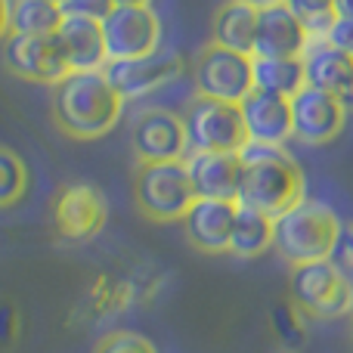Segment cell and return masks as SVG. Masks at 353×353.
<instances>
[{
    "mask_svg": "<svg viewBox=\"0 0 353 353\" xmlns=\"http://www.w3.org/2000/svg\"><path fill=\"white\" fill-rule=\"evenodd\" d=\"M65 59L72 72H103L109 65V53H105V37H103V22L81 16H62V25L56 31Z\"/></svg>",
    "mask_w": 353,
    "mask_h": 353,
    "instance_id": "cell-19",
    "label": "cell"
},
{
    "mask_svg": "<svg viewBox=\"0 0 353 353\" xmlns=\"http://www.w3.org/2000/svg\"><path fill=\"white\" fill-rule=\"evenodd\" d=\"M109 62L143 59L161 50V19L152 6H115L103 19Z\"/></svg>",
    "mask_w": 353,
    "mask_h": 353,
    "instance_id": "cell-10",
    "label": "cell"
},
{
    "mask_svg": "<svg viewBox=\"0 0 353 353\" xmlns=\"http://www.w3.org/2000/svg\"><path fill=\"white\" fill-rule=\"evenodd\" d=\"M270 323H273V332L285 341L288 350L301 347L307 341V316L292 304V298L276 301L273 313H270Z\"/></svg>",
    "mask_w": 353,
    "mask_h": 353,
    "instance_id": "cell-26",
    "label": "cell"
},
{
    "mask_svg": "<svg viewBox=\"0 0 353 353\" xmlns=\"http://www.w3.org/2000/svg\"><path fill=\"white\" fill-rule=\"evenodd\" d=\"M186 171L199 199L239 201L245 171L239 152H192L186 159Z\"/></svg>",
    "mask_w": 353,
    "mask_h": 353,
    "instance_id": "cell-17",
    "label": "cell"
},
{
    "mask_svg": "<svg viewBox=\"0 0 353 353\" xmlns=\"http://www.w3.org/2000/svg\"><path fill=\"white\" fill-rule=\"evenodd\" d=\"M50 220L59 239L65 242H87L99 236L109 220V201L93 183H65L53 195Z\"/></svg>",
    "mask_w": 353,
    "mask_h": 353,
    "instance_id": "cell-9",
    "label": "cell"
},
{
    "mask_svg": "<svg viewBox=\"0 0 353 353\" xmlns=\"http://www.w3.org/2000/svg\"><path fill=\"white\" fill-rule=\"evenodd\" d=\"M130 149L137 165L155 161H186L189 159V134L186 121L176 112L149 105L140 109L130 121Z\"/></svg>",
    "mask_w": 353,
    "mask_h": 353,
    "instance_id": "cell-8",
    "label": "cell"
},
{
    "mask_svg": "<svg viewBox=\"0 0 353 353\" xmlns=\"http://www.w3.org/2000/svg\"><path fill=\"white\" fill-rule=\"evenodd\" d=\"M329 261L335 263V267L353 282V223H344L341 226V236H338L335 251H332Z\"/></svg>",
    "mask_w": 353,
    "mask_h": 353,
    "instance_id": "cell-31",
    "label": "cell"
},
{
    "mask_svg": "<svg viewBox=\"0 0 353 353\" xmlns=\"http://www.w3.org/2000/svg\"><path fill=\"white\" fill-rule=\"evenodd\" d=\"M239 201L195 199L189 214L183 217V232L189 245L201 254H230V239L236 230Z\"/></svg>",
    "mask_w": 353,
    "mask_h": 353,
    "instance_id": "cell-14",
    "label": "cell"
},
{
    "mask_svg": "<svg viewBox=\"0 0 353 353\" xmlns=\"http://www.w3.org/2000/svg\"><path fill=\"white\" fill-rule=\"evenodd\" d=\"M341 226L344 223L329 205L304 199L298 208L273 220V248L288 267L329 261Z\"/></svg>",
    "mask_w": 353,
    "mask_h": 353,
    "instance_id": "cell-3",
    "label": "cell"
},
{
    "mask_svg": "<svg viewBox=\"0 0 353 353\" xmlns=\"http://www.w3.org/2000/svg\"><path fill=\"white\" fill-rule=\"evenodd\" d=\"M254 87L292 99L294 93L307 87L304 59H267V56H254Z\"/></svg>",
    "mask_w": 353,
    "mask_h": 353,
    "instance_id": "cell-23",
    "label": "cell"
},
{
    "mask_svg": "<svg viewBox=\"0 0 353 353\" xmlns=\"http://www.w3.org/2000/svg\"><path fill=\"white\" fill-rule=\"evenodd\" d=\"M282 3L304 22V28L310 31V37H325L338 19L335 0H282Z\"/></svg>",
    "mask_w": 353,
    "mask_h": 353,
    "instance_id": "cell-27",
    "label": "cell"
},
{
    "mask_svg": "<svg viewBox=\"0 0 353 353\" xmlns=\"http://www.w3.org/2000/svg\"><path fill=\"white\" fill-rule=\"evenodd\" d=\"M183 121H186L192 152H242L248 146L239 103L192 97Z\"/></svg>",
    "mask_w": 353,
    "mask_h": 353,
    "instance_id": "cell-7",
    "label": "cell"
},
{
    "mask_svg": "<svg viewBox=\"0 0 353 353\" xmlns=\"http://www.w3.org/2000/svg\"><path fill=\"white\" fill-rule=\"evenodd\" d=\"M124 97L105 72H72L50 87V115L68 140H99L121 121Z\"/></svg>",
    "mask_w": 353,
    "mask_h": 353,
    "instance_id": "cell-1",
    "label": "cell"
},
{
    "mask_svg": "<svg viewBox=\"0 0 353 353\" xmlns=\"http://www.w3.org/2000/svg\"><path fill=\"white\" fill-rule=\"evenodd\" d=\"M195 186L189 180L186 161H155L137 165L134 171V205L152 223H183L195 205Z\"/></svg>",
    "mask_w": 353,
    "mask_h": 353,
    "instance_id": "cell-4",
    "label": "cell"
},
{
    "mask_svg": "<svg viewBox=\"0 0 353 353\" xmlns=\"http://www.w3.org/2000/svg\"><path fill=\"white\" fill-rule=\"evenodd\" d=\"M93 353H159V350L137 332H109V335L99 338Z\"/></svg>",
    "mask_w": 353,
    "mask_h": 353,
    "instance_id": "cell-28",
    "label": "cell"
},
{
    "mask_svg": "<svg viewBox=\"0 0 353 353\" xmlns=\"http://www.w3.org/2000/svg\"><path fill=\"white\" fill-rule=\"evenodd\" d=\"M3 62L16 78L31 84H59L65 74H72V65L65 59L59 37L56 34H10L3 43Z\"/></svg>",
    "mask_w": 353,
    "mask_h": 353,
    "instance_id": "cell-11",
    "label": "cell"
},
{
    "mask_svg": "<svg viewBox=\"0 0 353 353\" xmlns=\"http://www.w3.org/2000/svg\"><path fill=\"white\" fill-rule=\"evenodd\" d=\"M239 155L245 165L239 205L276 220L307 199V176L298 161L285 152V146L248 143Z\"/></svg>",
    "mask_w": 353,
    "mask_h": 353,
    "instance_id": "cell-2",
    "label": "cell"
},
{
    "mask_svg": "<svg viewBox=\"0 0 353 353\" xmlns=\"http://www.w3.org/2000/svg\"><path fill=\"white\" fill-rule=\"evenodd\" d=\"M347 335L353 338V307H350V313H347Z\"/></svg>",
    "mask_w": 353,
    "mask_h": 353,
    "instance_id": "cell-37",
    "label": "cell"
},
{
    "mask_svg": "<svg viewBox=\"0 0 353 353\" xmlns=\"http://www.w3.org/2000/svg\"><path fill=\"white\" fill-rule=\"evenodd\" d=\"M325 41L335 43L338 50H344V53L353 56V19H335V25L329 28Z\"/></svg>",
    "mask_w": 353,
    "mask_h": 353,
    "instance_id": "cell-32",
    "label": "cell"
},
{
    "mask_svg": "<svg viewBox=\"0 0 353 353\" xmlns=\"http://www.w3.org/2000/svg\"><path fill=\"white\" fill-rule=\"evenodd\" d=\"M137 301V288L130 279H121V276H99L84 294V316L90 323H99V319L109 316H121L130 304Z\"/></svg>",
    "mask_w": 353,
    "mask_h": 353,
    "instance_id": "cell-21",
    "label": "cell"
},
{
    "mask_svg": "<svg viewBox=\"0 0 353 353\" xmlns=\"http://www.w3.org/2000/svg\"><path fill=\"white\" fill-rule=\"evenodd\" d=\"M50 3H56V6H62V3H65V0H50Z\"/></svg>",
    "mask_w": 353,
    "mask_h": 353,
    "instance_id": "cell-38",
    "label": "cell"
},
{
    "mask_svg": "<svg viewBox=\"0 0 353 353\" xmlns=\"http://www.w3.org/2000/svg\"><path fill=\"white\" fill-rule=\"evenodd\" d=\"M304 72H307V87L325 90L332 97L350 103L353 99V56L338 50L325 37H313L304 50Z\"/></svg>",
    "mask_w": 353,
    "mask_h": 353,
    "instance_id": "cell-18",
    "label": "cell"
},
{
    "mask_svg": "<svg viewBox=\"0 0 353 353\" xmlns=\"http://www.w3.org/2000/svg\"><path fill=\"white\" fill-rule=\"evenodd\" d=\"M183 56L174 50H155V53L143 56V59H128V62H109L103 68L105 78L112 81L118 93L128 99H140L146 93H155L159 87L171 84L183 72Z\"/></svg>",
    "mask_w": 353,
    "mask_h": 353,
    "instance_id": "cell-13",
    "label": "cell"
},
{
    "mask_svg": "<svg viewBox=\"0 0 353 353\" xmlns=\"http://www.w3.org/2000/svg\"><path fill=\"white\" fill-rule=\"evenodd\" d=\"M62 25V6L50 0H12L10 3V34H56Z\"/></svg>",
    "mask_w": 353,
    "mask_h": 353,
    "instance_id": "cell-24",
    "label": "cell"
},
{
    "mask_svg": "<svg viewBox=\"0 0 353 353\" xmlns=\"http://www.w3.org/2000/svg\"><path fill=\"white\" fill-rule=\"evenodd\" d=\"M285 353H292V350H285Z\"/></svg>",
    "mask_w": 353,
    "mask_h": 353,
    "instance_id": "cell-39",
    "label": "cell"
},
{
    "mask_svg": "<svg viewBox=\"0 0 353 353\" xmlns=\"http://www.w3.org/2000/svg\"><path fill=\"white\" fill-rule=\"evenodd\" d=\"M310 41H313L310 31L304 28V22L285 3L257 10L254 56H267V59H301Z\"/></svg>",
    "mask_w": 353,
    "mask_h": 353,
    "instance_id": "cell-15",
    "label": "cell"
},
{
    "mask_svg": "<svg viewBox=\"0 0 353 353\" xmlns=\"http://www.w3.org/2000/svg\"><path fill=\"white\" fill-rule=\"evenodd\" d=\"M112 10H115L112 0H65L62 3V16H81L93 19V22H103Z\"/></svg>",
    "mask_w": 353,
    "mask_h": 353,
    "instance_id": "cell-30",
    "label": "cell"
},
{
    "mask_svg": "<svg viewBox=\"0 0 353 353\" xmlns=\"http://www.w3.org/2000/svg\"><path fill=\"white\" fill-rule=\"evenodd\" d=\"M288 298L307 319H338L353 307V282L332 261L288 270Z\"/></svg>",
    "mask_w": 353,
    "mask_h": 353,
    "instance_id": "cell-5",
    "label": "cell"
},
{
    "mask_svg": "<svg viewBox=\"0 0 353 353\" xmlns=\"http://www.w3.org/2000/svg\"><path fill=\"white\" fill-rule=\"evenodd\" d=\"M10 3L12 0H0V41L10 37Z\"/></svg>",
    "mask_w": 353,
    "mask_h": 353,
    "instance_id": "cell-33",
    "label": "cell"
},
{
    "mask_svg": "<svg viewBox=\"0 0 353 353\" xmlns=\"http://www.w3.org/2000/svg\"><path fill=\"white\" fill-rule=\"evenodd\" d=\"M192 90L195 97L223 99V103H242L254 90V56L226 50L208 41L192 56Z\"/></svg>",
    "mask_w": 353,
    "mask_h": 353,
    "instance_id": "cell-6",
    "label": "cell"
},
{
    "mask_svg": "<svg viewBox=\"0 0 353 353\" xmlns=\"http://www.w3.org/2000/svg\"><path fill=\"white\" fill-rule=\"evenodd\" d=\"M254 34H257V10L242 0H226L217 6L211 22V41L226 50L254 56Z\"/></svg>",
    "mask_w": 353,
    "mask_h": 353,
    "instance_id": "cell-20",
    "label": "cell"
},
{
    "mask_svg": "<svg viewBox=\"0 0 353 353\" xmlns=\"http://www.w3.org/2000/svg\"><path fill=\"white\" fill-rule=\"evenodd\" d=\"M270 248H273V220L239 205L236 230H232L230 239V254L239 257V261H254Z\"/></svg>",
    "mask_w": 353,
    "mask_h": 353,
    "instance_id": "cell-22",
    "label": "cell"
},
{
    "mask_svg": "<svg viewBox=\"0 0 353 353\" xmlns=\"http://www.w3.org/2000/svg\"><path fill=\"white\" fill-rule=\"evenodd\" d=\"M28 168H25L22 155H16L12 149L0 146V211L16 208L28 192Z\"/></svg>",
    "mask_w": 353,
    "mask_h": 353,
    "instance_id": "cell-25",
    "label": "cell"
},
{
    "mask_svg": "<svg viewBox=\"0 0 353 353\" xmlns=\"http://www.w3.org/2000/svg\"><path fill=\"white\" fill-rule=\"evenodd\" d=\"M242 3L254 6V10H267V6H276V3H282V0H242Z\"/></svg>",
    "mask_w": 353,
    "mask_h": 353,
    "instance_id": "cell-35",
    "label": "cell"
},
{
    "mask_svg": "<svg viewBox=\"0 0 353 353\" xmlns=\"http://www.w3.org/2000/svg\"><path fill=\"white\" fill-rule=\"evenodd\" d=\"M347 124V103L316 87H304L292 97V137L307 146H329Z\"/></svg>",
    "mask_w": 353,
    "mask_h": 353,
    "instance_id": "cell-12",
    "label": "cell"
},
{
    "mask_svg": "<svg viewBox=\"0 0 353 353\" xmlns=\"http://www.w3.org/2000/svg\"><path fill=\"white\" fill-rule=\"evenodd\" d=\"M115 6H149L152 0H112Z\"/></svg>",
    "mask_w": 353,
    "mask_h": 353,
    "instance_id": "cell-36",
    "label": "cell"
},
{
    "mask_svg": "<svg viewBox=\"0 0 353 353\" xmlns=\"http://www.w3.org/2000/svg\"><path fill=\"white\" fill-rule=\"evenodd\" d=\"M19 329H22L19 304L10 298H0V347H12L19 341Z\"/></svg>",
    "mask_w": 353,
    "mask_h": 353,
    "instance_id": "cell-29",
    "label": "cell"
},
{
    "mask_svg": "<svg viewBox=\"0 0 353 353\" xmlns=\"http://www.w3.org/2000/svg\"><path fill=\"white\" fill-rule=\"evenodd\" d=\"M338 19H353V0H335Z\"/></svg>",
    "mask_w": 353,
    "mask_h": 353,
    "instance_id": "cell-34",
    "label": "cell"
},
{
    "mask_svg": "<svg viewBox=\"0 0 353 353\" xmlns=\"http://www.w3.org/2000/svg\"><path fill=\"white\" fill-rule=\"evenodd\" d=\"M245 121V134L248 143H261V146H285L292 137V99L276 97L267 90H251L248 97L239 103Z\"/></svg>",
    "mask_w": 353,
    "mask_h": 353,
    "instance_id": "cell-16",
    "label": "cell"
}]
</instances>
